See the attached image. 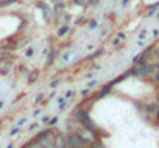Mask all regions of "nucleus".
I'll use <instances>...</instances> for the list:
<instances>
[{
  "instance_id": "obj_20",
  "label": "nucleus",
  "mask_w": 159,
  "mask_h": 148,
  "mask_svg": "<svg viewBox=\"0 0 159 148\" xmlns=\"http://www.w3.org/2000/svg\"><path fill=\"white\" fill-rule=\"evenodd\" d=\"M145 39H147V29L141 31V34H139V40H145Z\"/></svg>"
},
{
  "instance_id": "obj_17",
  "label": "nucleus",
  "mask_w": 159,
  "mask_h": 148,
  "mask_svg": "<svg viewBox=\"0 0 159 148\" xmlns=\"http://www.w3.org/2000/svg\"><path fill=\"white\" fill-rule=\"evenodd\" d=\"M98 25H99V22H98V20H91V22H90V25H88V28H90V29H94V28H98Z\"/></svg>"
},
{
  "instance_id": "obj_13",
  "label": "nucleus",
  "mask_w": 159,
  "mask_h": 148,
  "mask_svg": "<svg viewBox=\"0 0 159 148\" xmlns=\"http://www.w3.org/2000/svg\"><path fill=\"white\" fill-rule=\"evenodd\" d=\"M94 87H98V80L94 79V80H90L88 83H87V88L88 90H91V88H94Z\"/></svg>"
},
{
  "instance_id": "obj_7",
  "label": "nucleus",
  "mask_w": 159,
  "mask_h": 148,
  "mask_svg": "<svg viewBox=\"0 0 159 148\" xmlns=\"http://www.w3.org/2000/svg\"><path fill=\"white\" fill-rule=\"evenodd\" d=\"M66 33H70V25H62V26L57 29V37H63Z\"/></svg>"
},
{
  "instance_id": "obj_33",
  "label": "nucleus",
  "mask_w": 159,
  "mask_h": 148,
  "mask_svg": "<svg viewBox=\"0 0 159 148\" xmlns=\"http://www.w3.org/2000/svg\"><path fill=\"white\" fill-rule=\"evenodd\" d=\"M6 148H14V145H12V144H9V145H8Z\"/></svg>"
},
{
  "instance_id": "obj_15",
  "label": "nucleus",
  "mask_w": 159,
  "mask_h": 148,
  "mask_svg": "<svg viewBox=\"0 0 159 148\" xmlns=\"http://www.w3.org/2000/svg\"><path fill=\"white\" fill-rule=\"evenodd\" d=\"M66 102V99L63 97V96H59V97L56 99V103H57V106H60V105H63Z\"/></svg>"
},
{
  "instance_id": "obj_8",
  "label": "nucleus",
  "mask_w": 159,
  "mask_h": 148,
  "mask_svg": "<svg viewBox=\"0 0 159 148\" xmlns=\"http://www.w3.org/2000/svg\"><path fill=\"white\" fill-rule=\"evenodd\" d=\"M90 145H91V148H105L104 142H102V141H101L99 137H98V139H94V141H93V142H91Z\"/></svg>"
},
{
  "instance_id": "obj_31",
  "label": "nucleus",
  "mask_w": 159,
  "mask_h": 148,
  "mask_svg": "<svg viewBox=\"0 0 159 148\" xmlns=\"http://www.w3.org/2000/svg\"><path fill=\"white\" fill-rule=\"evenodd\" d=\"M88 93H90V90H88V88H87V90H84V91H82V96H87V94H88Z\"/></svg>"
},
{
  "instance_id": "obj_5",
  "label": "nucleus",
  "mask_w": 159,
  "mask_h": 148,
  "mask_svg": "<svg viewBox=\"0 0 159 148\" xmlns=\"http://www.w3.org/2000/svg\"><path fill=\"white\" fill-rule=\"evenodd\" d=\"M53 144H54V148H65V134H62V133L54 134Z\"/></svg>"
},
{
  "instance_id": "obj_30",
  "label": "nucleus",
  "mask_w": 159,
  "mask_h": 148,
  "mask_svg": "<svg viewBox=\"0 0 159 148\" xmlns=\"http://www.w3.org/2000/svg\"><path fill=\"white\" fill-rule=\"evenodd\" d=\"M128 2H130V0H122V2H120V5H122V6H127V5H128Z\"/></svg>"
},
{
  "instance_id": "obj_32",
  "label": "nucleus",
  "mask_w": 159,
  "mask_h": 148,
  "mask_svg": "<svg viewBox=\"0 0 159 148\" xmlns=\"http://www.w3.org/2000/svg\"><path fill=\"white\" fill-rule=\"evenodd\" d=\"M3 106H5V102H3V100H0V110H2Z\"/></svg>"
},
{
  "instance_id": "obj_10",
  "label": "nucleus",
  "mask_w": 159,
  "mask_h": 148,
  "mask_svg": "<svg viewBox=\"0 0 159 148\" xmlns=\"http://www.w3.org/2000/svg\"><path fill=\"white\" fill-rule=\"evenodd\" d=\"M34 52H36V47H30V48L25 51V56H26L28 59H31V57L34 56Z\"/></svg>"
},
{
  "instance_id": "obj_26",
  "label": "nucleus",
  "mask_w": 159,
  "mask_h": 148,
  "mask_svg": "<svg viewBox=\"0 0 159 148\" xmlns=\"http://www.w3.org/2000/svg\"><path fill=\"white\" fill-rule=\"evenodd\" d=\"M40 113H42V110H36V111L33 113V116H34V117H37V116H40Z\"/></svg>"
},
{
  "instance_id": "obj_23",
  "label": "nucleus",
  "mask_w": 159,
  "mask_h": 148,
  "mask_svg": "<svg viewBox=\"0 0 159 148\" xmlns=\"http://www.w3.org/2000/svg\"><path fill=\"white\" fill-rule=\"evenodd\" d=\"M43 100V94L40 93V94H37V97H36V100H34V103H40Z\"/></svg>"
},
{
  "instance_id": "obj_14",
  "label": "nucleus",
  "mask_w": 159,
  "mask_h": 148,
  "mask_svg": "<svg viewBox=\"0 0 159 148\" xmlns=\"http://www.w3.org/2000/svg\"><path fill=\"white\" fill-rule=\"evenodd\" d=\"M39 127H40V122H33V123L30 125V131H36Z\"/></svg>"
},
{
  "instance_id": "obj_19",
  "label": "nucleus",
  "mask_w": 159,
  "mask_h": 148,
  "mask_svg": "<svg viewBox=\"0 0 159 148\" xmlns=\"http://www.w3.org/2000/svg\"><path fill=\"white\" fill-rule=\"evenodd\" d=\"M50 119H51L50 116H43V117H42V120H40V125H47V123L50 122Z\"/></svg>"
},
{
  "instance_id": "obj_28",
  "label": "nucleus",
  "mask_w": 159,
  "mask_h": 148,
  "mask_svg": "<svg viewBox=\"0 0 159 148\" xmlns=\"http://www.w3.org/2000/svg\"><path fill=\"white\" fill-rule=\"evenodd\" d=\"M119 42H120V40H119V39H117V37H116V39H114V40H113V47H116V45H117V43H119Z\"/></svg>"
},
{
  "instance_id": "obj_2",
  "label": "nucleus",
  "mask_w": 159,
  "mask_h": 148,
  "mask_svg": "<svg viewBox=\"0 0 159 148\" xmlns=\"http://www.w3.org/2000/svg\"><path fill=\"white\" fill-rule=\"evenodd\" d=\"M79 137H80V141L87 145V144H91L94 139H98V136H96V133H93L91 130H88V128H85V127H82L80 123H79V127H77V130L74 131Z\"/></svg>"
},
{
  "instance_id": "obj_16",
  "label": "nucleus",
  "mask_w": 159,
  "mask_h": 148,
  "mask_svg": "<svg viewBox=\"0 0 159 148\" xmlns=\"http://www.w3.org/2000/svg\"><path fill=\"white\" fill-rule=\"evenodd\" d=\"M59 85H60V79H54L53 82L50 83V88H57Z\"/></svg>"
},
{
  "instance_id": "obj_37",
  "label": "nucleus",
  "mask_w": 159,
  "mask_h": 148,
  "mask_svg": "<svg viewBox=\"0 0 159 148\" xmlns=\"http://www.w3.org/2000/svg\"><path fill=\"white\" fill-rule=\"evenodd\" d=\"M85 148H87V147H85Z\"/></svg>"
},
{
  "instance_id": "obj_9",
  "label": "nucleus",
  "mask_w": 159,
  "mask_h": 148,
  "mask_svg": "<svg viewBox=\"0 0 159 148\" xmlns=\"http://www.w3.org/2000/svg\"><path fill=\"white\" fill-rule=\"evenodd\" d=\"M155 110H156V102H150L144 108V111H147V113H155Z\"/></svg>"
},
{
  "instance_id": "obj_29",
  "label": "nucleus",
  "mask_w": 159,
  "mask_h": 148,
  "mask_svg": "<svg viewBox=\"0 0 159 148\" xmlns=\"http://www.w3.org/2000/svg\"><path fill=\"white\" fill-rule=\"evenodd\" d=\"M93 76H94V73H88V74H87V76H85V79H91V77H93Z\"/></svg>"
},
{
  "instance_id": "obj_24",
  "label": "nucleus",
  "mask_w": 159,
  "mask_h": 148,
  "mask_svg": "<svg viewBox=\"0 0 159 148\" xmlns=\"http://www.w3.org/2000/svg\"><path fill=\"white\" fill-rule=\"evenodd\" d=\"M19 131H20V128H19V127H16V128H14V130H12V131L9 133V136H16V134H17Z\"/></svg>"
},
{
  "instance_id": "obj_3",
  "label": "nucleus",
  "mask_w": 159,
  "mask_h": 148,
  "mask_svg": "<svg viewBox=\"0 0 159 148\" xmlns=\"http://www.w3.org/2000/svg\"><path fill=\"white\" fill-rule=\"evenodd\" d=\"M65 145L70 148H85V144L80 141V137L76 133L65 134Z\"/></svg>"
},
{
  "instance_id": "obj_27",
  "label": "nucleus",
  "mask_w": 159,
  "mask_h": 148,
  "mask_svg": "<svg viewBox=\"0 0 159 148\" xmlns=\"http://www.w3.org/2000/svg\"><path fill=\"white\" fill-rule=\"evenodd\" d=\"M155 114H156V120L159 122V106H156V110H155Z\"/></svg>"
},
{
  "instance_id": "obj_34",
  "label": "nucleus",
  "mask_w": 159,
  "mask_h": 148,
  "mask_svg": "<svg viewBox=\"0 0 159 148\" xmlns=\"http://www.w3.org/2000/svg\"><path fill=\"white\" fill-rule=\"evenodd\" d=\"M56 2H59V3H60V2H63V0H56Z\"/></svg>"
},
{
  "instance_id": "obj_35",
  "label": "nucleus",
  "mask_w": 159,
  "mask_h": 148,
  "mask_svg": "<svg viewBox=\"0 0 159 148\" xmlns=\"http://www.w3.org/2000/svg\"><path fill=\"white\" fill-rule=\"evenodd\" d=\"M65 148H70V147H66V145H65Z\"/></svg>"
},
{
  "instance_id": "obj_21",
  "label": "nucleus",
  "mask_w": 159,
  "mask_h": 148,
  "mask_svg": "<svg viewBox=\"0 0 159 148\" xmlns=\"http://www.w3.org/2000/svg\"><path fill=\"white\" fill-rule=\"evenodd\" d=\"M74 5H77V6H85V5H87V0H74Z\"/></svg>"
},
{
  "instance_id": "obj_6",
  "label": "nucleus",
  "mask_w": 159,
  "mask_h": 148,
  "mask_svg": "<svg viewBox=\"0 0 159 148\" xmlns=\"http://www.w3.org/2000/svg\"><path fill=\"white\" fill-rule=\"evenodd\" d=\"M111 88H113V85H111V83L105 85V87H104V88H102V90H101V91L98 93V96H96V100H101V99H104L107 94H108V93L111 91Z\"/></svg>"
},
{
  "instance_id": "obj_25",
  "label": "nucleus",
  "mask_w": 159,
  "mask_h": 148,
  "mask_svg": "<svg viewBox=\"0 0 159 148\" xmlns=\"http://www.w3.org/2000/svg\"><path fill=\"white\" fill-rule=\"evenodd\" d=\"M116 37H117L119 40H124V39H125V34H124V33H119V34H117Z\"/></svg>"
},
{
  "instance_id": "obj_4",
  "label": "nucleus",
  "mask_w": 159,
  "mask_h": 148,
  "mask_svg": "<svg viewBox=\"0 0 159 148\" xmlns=\"http://www.w3.org/2000/svg\"><path fill=\"white\" fill-rule=\"evenodd\" d=\"M152 49H153V47L147 48V49H145V52L142 51L139 56H136V57L133 59V62H134L136 65H145V63H147V59H148V56L152 54Z\"/></svg>"
},
{
  "instance_id": "obj_11",
  "label": "nucleus",
  "mask_w": 159,
  "mask_h": 148,
  "mask_svg": "<svg viewBox=\"0 0 159 148\" xmlns=\"http://www.w3.org/2000/svg\"><path fill=\"white\" fill-rule=\"evenodd\" d=\"M19 0H2L0 2V8H3V6H9V5H12V3H17Z\"/></svg>"
},
{
  "instance_id": "obj_22",
  "label": "nucleus",
  "mask_w": 159,
  "mask_h": 148,
  "mask_svg": "<svg viewBox=\"0 0 159 148\" xmlns=\"http://www.w3.org/2000/svg\"><path fill=\"white\" fill-rule=\"evenodd\" d=\"M26 120H28V119H26V117H22V119H20V120H19V122H17V127H19V128H22V125H23V123H25V122H26Z\"/></svg>"
},
{
  "instance_id": "obj_1",
  "label": "nucleus",
  "mask_w": 159,
  "mask_h": 148,
  "mask_svg": "<svg viewBox=\"0 0 159 148\" xmlns=\"http://www.w3.org/2000/svg\"><path fill=\"white\" fill-rule=\"evenodd\" d=\"M76 119H77V122H79L82 127H85V128L91 130L93 133H94V131H98V127L93 123V120H91V117H90L88 110H85V108H77V110H76Z\"/></svg>"
},
{
  "instance_id": "obj_18",
  "label": "nucleus",
  "mask_w": 159,
  "mask_h": 148,
  "mask_svg": "<svg viewBox=\"0 0 159 148\" xmlns=\"http://www.w3.org/2000/svg\"><path fill=\"white\" fill-rule=\"evenodd\" d=\"M63 97L66 99V100H71V99L74 97V91H73V90H71V91H66V94H65Z\"/></svg>"
},
{
  "instance_id": "obj_12",
  "label": "nucleus",
  "mask_w": 159,
  "mask_h": 148,
  "mask_svg": "<svg viewBox=\"0 0 159 148\" xmlns=\"http://www.w3.org/2000/svg\"><path fill=\"white\" fill-rule=\"evenodd\" d=\"M57 122H59V117H51V119H50V122H48L47 125H48V127H56V125H57Z\"/></svg>"
},
{
  "instance_id": "obj_36",
  "label": "nucleus",
  "mask_w": 159,
  "mask_h": 148,
  "mask_svg": "<svg viewBox=\"0 0 159 148\" xmlns=\"http://www.w3.org/2000/svg\"><path fill=\"white\" fill-rule=\"evenodd\" d=\"M158 19H159V14H158Z\"/></svg>"
}]
</instances>
